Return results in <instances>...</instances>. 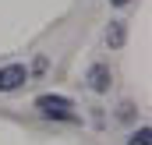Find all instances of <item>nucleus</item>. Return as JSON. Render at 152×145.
I'll return each instance as SVG.
<instances>
[{"label": "nucleus", "mask_w": 152, "mask_h": 145, "mask_svg": "<svg viewBox=\"0 0 152 145\" xmlns=\"http://www.w3.org/2000/svg\"><path fill=\"white\" fill-rule=\"evenodd\" d=\"M36 110L42 113V117H53V120H78L75 113V103L67 99V96H39L36 99Z\"/></svg>", "instance_id": "1"}, {"label": "nucleus", "mask_w": 152, "mask_h": 145, "mask_svg": "<svg viewBox=\"0 0 152 145\" xmlns=\"http://www.w3.org/2000/svg\"><path fill=\"white\" fill-rule=\"evenodd\" d=\"M127 145H152V127H149V124H142L138 131H131Z\"/></svg>", "instance_id": "5"}, {"label": "nucleus", "mask_w": 152, "mask_h": 145, "mask_svg": "<svg viewBox=\"0 0 152 145\" xmlns=\"http://www.w3.org/2000/svg\"><path fill=\"white\" fill-rule=\"evenodd\" d=\"M28 81V67L25 64H7V67H0V92H14V89H21Z\"/></svg>", "instance_id": "2"}, {"label": "nucleus", "mask_w": 152, "mask_h": 145, "mask_svg": "<svg viewBox=\"0 0 152 145\" xmlns=\"http://www.w3.org/2000/svg\"><path fill=\"white\" fill-rule=\"evenodd\" d=\"M46 67H50V60H46V57H36V64H32V71H36V74H42Z\"/></svg>", "instance_id": "7"}, {"label": "nucleus", "mask_w": 152, "mask_h": 145, "mask_svg": "<svg viewBox=\"0 0 152 145\" xmlns=\"http://www.w3.org/2000/svg\"><path fill=\"white\" fill-rule=\"evenodd\" d=\"M85 81H88V89L92 92H110V85H113V74L106 64H92L88 74H85Z\"/></svg>", "instance_id": "3"}, {"label": "nucleus", "mask_w": 152, "mask_h": 145, "mask_svg": "<svg viewBox=\"0 0 152 145\" xmlns=\"http://www.w3.org/2000/svg\"><path fill=\"white\" fill-rule=\"evenodd\" d=\"M127 42V25L124 21H110V29H106V46L110 50H120Z\"/></svg>", "instance_id": "4"}, {"label": "nucleus", "mask_w": 152, "mask_h": 145, "mask_svg": "<svg viewBox=\"0 0 152 145\" xmlns=\"http://www.w3.org/2000/svg\"><path fill=\"white\" fill-rule=\"evenodd\" d=\"M117 117H120V120H131V117H134V106H131V103H124V106H120V113H117Z\"/></svg>", "instance_id": "6"}, {"label": "nucleus", "mask_w": 152, "mask_h": 145, "mask_svg": "<svg viewBox=\"0 0 152 145\" xmlns=\"http://www.w3.org/2000/svg\"><path fill=\"white\" fill-rule=\"evenodd\" d=\"M110 4H113V7H127L131 0H110Z\"/></svg>", "instance_id": "8"}]
</instances>
